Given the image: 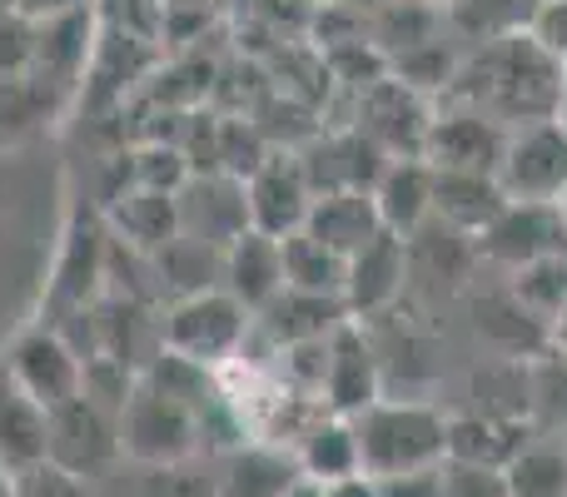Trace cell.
Masks as SVG:
<instances>
[{
    "label": "cell",
    "instance_id": "obj_29",
    "mask_svg": "<svg viewBox=\"0 0 567 497\" xmlns=\"http://www.w3.org/2000/svg\"><path fill=\"white\" fill-rule=\"evenodd\" d=\"M443 10L423 6V0H389V6L373 10V45L383 55H403V50L423 45V40H439Z\"/></svg>",
    "mask_w": 567,
    "mask_h": 497
},
{
    "label": "cell",
    "instance_id": "obj_9",
    "mask_svg": "<svg viewBox=\"0 0 567 497\" xmlns=\"http://www.w3.org/2000/svg\"><path fill=\"white\" fill-rule=\"evenodd\" d=\"M508 130L468 105H433V125L423 139V159L433 169H468V175H498Z\"/></svg>",
    "mask_w": 567,
    "mask_h": 497
},
{
    "label": "cell",
    "instance_id": "obj_24",
    "mask_svg": "<svg viewBox=\"0 0 567 497\" xmlns=\"http://www.w3.org/2000/svg\"><path fill=\"white\" fill-rule=\"evenodd\" d=\"M90 50V10H65V15L35 20V70L55 85H75L80 65H85Z\"/></svg>",
    "mask_w": 567,
    "mask_h": 497
},
{
    "label": "cell",
    "instance_id": "obj_6",
    "mask_svg": "<svg viewBox=\"0 0 567 497\" xmlns=\"http://www.w3.org/2000/svg\"><path fill=\"white\" fill-rule=\"evenodd\" d=\"M498 185L523 205H558L567 189V135L558 120L508 130V145L498 159Z\"/></svg>",
    "mask_w": 567,
    "mask_h": 497
},
{
    "label": "cell",
    "instance_id": "obj_13",
    "mask_svg": "<svg viewBox=\"0 0 567 497\" xmlns=\"http://www.w3.org/2000/svg\"><path fill=\"white\" fill-rule=\"evenodd\" d=\"M473 245H478L483 259L503 263V269H523V263L567 253V229H563L558 205H523V199H508V209H503Z\"/></svg>",
    "mask_w": 567,
    "mask_h": 497
},
{
    "label": "cell",
    "instance_id": "obj_14",
    "mask_svg": "<svg viewBox=\"0 0 567 497\" xmlns=\"http://www.w3.org/2000/svg\"><path fill=\"white\" fill-rule=\"evenodd\" d=\"M175 199H179V235L209 239V245L225 249L229 239H239L249 229L245 179H235V175L185 179V189Z\"/></svg>",
    "mask_w": 567,
    "mask_h": 497
},
{
    "label": "cell",
    "instance_id": "obj_41",
    "mask_svg": "<svg viewBox=\"0 0 567 497\" xmlns=\"http://www.w3.org/2000/svg\"><path fill=\"white\" fill-rule=\"evenodd\" d=\"M548 339H553V349H558V353H567V303H563L558 319L548 323Z\"/></svg>",
    "mask_w": 567,
    "mask_h": 497
},
{
    "label": "cell",
    "instance_id": "obj_7",
    "mask_svg": "<svg viewBox=\"0 0 567 497\" xmlns=\"http://www.w3.org/2000/svg\"><path fill=\"white\" fill-rule=\"evenodd\" d=\"M433 125V100L419 95L413 85L383 75L363 90L359 105V135L373 139L389 159H423V139Z\"/></svg>",
    "mask_w": 567,
    "mask_h": 497
},
{
    "label": "cell",
    "instance_id": "obj_3",
    "mask_svg": "<svg viewBox=\"0 0 567 497\" xmlns=\"http://www.w3.org/2000/svg\"><path fill=\"white\" fill-rule=\"evenodd\" d=\"M255 329V313L235 299L229 289H199L185 299H169L165 319H159V343L185 359L205 363V369H225L229 359H239Z\"/></svg>",
    "mask_w": 567,
    "mask_h": 497
},
{
    "label": "cell",
    "instance_id": "obj_49",
    "mask_svg": "<svg viewBox=\"0 0 567 497\" xmlns=\"http://www.w3.org/2000/svg\"><path fill=\"white\" fill-rule=\"evenodd\" d=\"M563 448H567V428H563Z\"/></svg>",
    "mask_w": 567,
    "mask_h": 497
},
{
    "label": "cell",
    "instance_id": "obj_10",
    "mask_svg": "<svg viewBox=\"0 0 567 497\" xmlns=\"http://www.w3.org/2000/svg\"><path fill=\"white\" fill-rule=\"evenodd\" d=\"M413 279V259H409V239L379 229L363 249L349 253V273H343V309L349 319H373V313L393 309L403 293V283Z\"/></svg>",
    "mask_w": 567,
    "mask_h": 497
},
{
    "label": "cell",
    "instance_id": "obj_48",
    "mask_svg": "<svg viewBox=\"0 0 567 497\" xmlns=\"http://www.w3.org/2000/svg\"><path fill=\"white\" fill-rule=\"evenodd\" d=\"M0 10H16V0H0Z\"/></svg>",
    "mask_w": 567,
    "mask_h": 497
},
{
    "label": "cell",
    "instance_id": "obj_21",
    "mask_svg": "<svg viewBox=\"0 0 567 497\" xmlns=\"http://www.w3.org/2000/svg\"><path fill=\"white\" fill-rule=\"evenodd\" d=\"M45 438H50V413L0 369V468L16 473L45 463Z\"/></svg>",
    "mask_w": 567,
    "mask_h": 497
},
{
    "label": "cell",
    "instance_id": "obj_22",
    "mask_svg": "<svg viewBox=\"0 0 567 497\" xmlns=\"http://www.w3.org/2000/svg\"><path fill=\"white\" fill-rule=\"evenodd\" d=\"M293 458H299V473L309 483H339V478H349V473H363L353 423L339 418V413H319V418L293 438Z\"/></svg>",
    "mask_w": 567,
    "mask_h": 497
},
{
    "label": "cell",
    "instance_id": "obj_32",
    "mask_svg": "<svg viewBox=\"0 0 567 497\" xmlns=\"http://www.w3.org/2000/svg\"><path fill=\"white\" fill-rule=\"evenodd\" d=\"M453 70H458V55H453L443 40H423V45H413V50H403V55L389 60V75L403 80V85H413L419 95H429V100L449 90Z\"/></svg>",
    "mask_w": 567,
    "mask_h": 497
},
{
    "label": "cell",
    "instance_id": "obj_42",
    "mask_svg": "<svg viewBox=\"0 0 567 497\" xmlns=\"http://www.w3.org/2000/svg\"><path fill=\"white\" fill-rule=\"evenodd\" d=\"M284 497H323V488H319V483H309V478H299Z\"/></svg>",
    "mask_w": 567,
    "mask_h": 497
},
{
    "label": "cell",
    "instance_id": "obj_23",
    "mask_svg": "<svg viewBox=\"0 0 567 497\" xmlns=\"http://www.w3.org/2000/svg\"><path fill=\"white\" fill-rule=\"evenodd\" d=\"M70 90L45 80L40 70H25V75H6L0 80V139H30L60 115Z\"/></svg>",
    "mask_w": 567,
    "mask_h": 497
},
{
    "label": "cell",
    "instance_id": "obj_46",
    "mask_svg": "<svg viewBox=\"0 0 567 497\" xmlns=\"http://www.w3.org/2000/svg\"><path fill=\"white\" fill-rule=\"evenodd\" d=\"M558 215H563V229H567V189H563V199H558Z\"/></svg>",
    "mask_w": 567,
    "mask_h": 497
},
{
    "label": "cell",
    "instance_id": "obj_33",
    "mask_svg": "<svg viewBox=\"0 0 567 497\" xmlns=\"http://www.w3.org/2000/svg\"><path fill=\"white\" fill-rule=\"evenodd\" d=\"M35 70V20L25 10H0V80Z\"/></svg>",
    "mask_w": 567,
    "mask_h": 497
},
{
    "label": "cell",
    "instance_id": "obj_36",
    "mask_svg": "<svg viewBox=\"0 0 567 497\" xmlns=\"http://www.w3.org/2000/svg\"><path fill=\"white\" fill-rule=\"evenodd\" d=\"M140 497H219V493L215 478H199L195 458H189V463H169V468H145Z\"/></svg>",
    "mask_w": 567,
    "mask_h": 497
},
{
    "label": "cell",
    "instance_id": "obj_12",
    "mask_svg": "<svg viewBox=\"0 0 567 497\" xmlns=\"http://www.w3.org/2000/svg\"><path fill=\"white\" fill-rule=\"evenodd\" d=\"M373 398H383V373H379V359H373V343L359 319H343L329 333V363H323L319 403L329 413H339V418H353Z\"/></svg>",
    "mask_w": 567,
    "mask_h": 497
},
{
    "label": "cell",
    "instance_id": "obj_19",
    "mask_svg": "<svg viewBox=\"0 0 567 497\" xmlns=\"http://www.w3.org/2000/svg\"><path fill=\"white\" fill-rule=\"evenodd\" d=\"M343 319H349L343 299H333V293H303V289H289V283H284L275 299L255 313V323L269 333V343H275V349L329 339Z\"/></svg>",
    "mask_w": 567,
    "mask_h": 497
},
{
    "label": "cell",
    "instance_id": "obj_27",
    "mask_svg": "<svg viewBox=\"0 0 567 497\" xmlns=\"http://www.w3.org/2000/svg\"><path fill=\"white\" fill-rule=\"evenodd\" d=\"M513 497H567V448L563 443H523L503 463Z\"/></svg>",
    "mask_w": 567,
    "mask_h": 497
},
{
    "label": "cell",
    "instance_id": "obj_31",
    "mask_svg": "<svg viewBox=\"0 0 567 497\" xmlns=\"http://www.w3.org/2000/svg\"><path fill=\"white\" fill-rule=\"evenodd\" d=\"M513 299H518L523 309L543 323V329H548V323L563 313V303H567V253H553V259H538V263L513 269Z\"/></svg>",
    "mask_w": 567,
    "mask_h": 497
},
{
    "label": "cell",
    "instance_id": "obj_30",
    "mask_svg": "<svg viewBox=\"0 0 567 497\" xmlns=\"http://www.w3.org/2000/svg\"><path fill=\"white\" fill-rule=\"evenodd\" d=\"M533 10H538V0H453V6L443 10V20H449L458 35H468L483 45V40L528 30Z\"/></svg>",
    "mask_w": 567,
    "mask_h": 497
},
{
    "label": "cell",
    "instance_id": "obj_39",
    "mask_svg": "<svg viewBox=\"0 0 567 497\" xmlns=\"http://www.w3.org/2000/svg\"><path fill=\"white\" fill-rule=\"evenodd\" d=\"M323 497H379V478H369V473H349V478L339 483H319Z\"/></svg>",
    "mask_w": 567,
    "mask_h": 497
},
{
    "label": "cell",
    "instance_id": "obj_1",
    "mask_svg": "<svg viewBox=\"0 0 567 497\" xmlns=\"http://www.w3.org/2000/svg\"><path fill=\"white\" fill-rule=\"evenodd\" d=\"M563 65L553 50H543L528 30L513 35L483 40L478 50L458 55L443 105H468L478 115L498 120L503 130L518 125H538V120L558 115V95H563Z\"/></svg>",
    "mask_w": 567,
    "mask_h": 497
},
{
    "label": "cell",
    "instance_id": "obj_5",
    "mask_svg": "<svg viewBox=\"0 0 567 497\" xmlns=\"http://www.w3.org/2000/svg\"><path fill=\"white\" fill-rule=\"evenodd\" d=\"M45 458L85 483L105 478V473L125 458V453H120V413L105 408L100 398H90V393H75L70 403L50 408Z\"/></svg>",
    "mask_w": 567,
    "mask_h": 497
},
{
    "label": "cell",
    "instance_id": "obj_47",
    "mask_svg": "<svg viewBox=\"0 0 567 497\" xmlns=\"http://www.w3.org/2000/svg\"><path fill=\"white\" fill-rule=\"evenodd\" d=\"M423 6H433V10H449V6H453V0H423Z\"/></svg>",
    "mask_w": 567,
    "mask_h": 497
},
{
    "label": "cell",
    "instance_id": "obj_26",
    "mask_svg": "<svg viewBox=\"0 0 567 497\" xmlns=\"http://www.w3.org/2000/svg\"><path fill=\"white\" fill-rule=\"evenodd\" d=\"M343 273H349V259L333 253L329 245H319L313 235H289L284 239V283L303 293H333L343 299Z\"/></svg>",
    "mask_w": 567,
    "mask_h": 497
},
{
    "label": "cell",
    "instance_id": "obj_40",
    "mask_svg": "<svg viewBox=\"0 0 567 497\" xmlns=\"http://www.w3.org/2000/svg\"><path fill=\"white\" fill-rule=\"evenodd\" d=\"M85 0H16V10H25L30 20H50V15H65V10H80Z\"/></svg>",
    "mask_w": 567,
    "mask_h": 497
},
{
    "label": "cell",
    "instance_id": "obj_20",
    "mask_svg": "<svg viewBox=\"0 0 567 497\" xmlns=\"http://www.w3.org/2000/svg\"><path fill=\"white\" fill-rule=\"evenodd\" d=\"M373 205L383 229L413 239L433 219V165L429 159H389L373 179Z\"/></svg>",
    "mask_w": 567,
    "mask_h": 497
},
{
    "label": "cell",
    "instance_id": "obj_28",
    "mask_svg": "<svg viewBox=\"0 0 567 497\" xmlns=\"http://www.w3.org/2000/svg\"><path fill=\"white\" fill-rule=\"evenodd\" d=\"M523 448L518 423L498 418V413H483V418H449V458L463 463H508Z\"/></svg>",
    "mask_w": 567,
    "mask_h": 497
},
{
    "label": "cell",
    "instance_id": "obj_43",
    "mask_svg": "<svg viewBox=\"0 0 567 497\" xmlns=\"http://www.w3.org/2000/svg\"><path fill=\"white\" fill-rule=\"evenodd\" d=\"M563 125V135H567V65H563V95H558V115H553Z\"/></svg>",
    "mask_w": 567,
    "mask_h": 497
},
{
    "label": "cell",
    "instance_id": "obj_17",
    "mask_svg": "<svg viewBox=\"0 0 567 497\" xmlns=\"http://www.w3.org/2000/svg\"><path fill=\"white\" fill-rule=\"evenodd\" d=\"M219 289H229L249 313H259L284 289V239L259 235V229H245L239 239H229Z\"/></svg>",
    "mask_w": 567,
    "mask_h": 497
},
{
    "label": "cell",
    "instance_id": "obj_8",
    "mask_svg": "<svg viewBox=\"0 0 567 497\" xmlns=\"http://www.w3.org/2000/svg\"><path fill=\"white\" fill-rule=\"evenodd\" d=\"M6 373L45 413L60 408V403H70L75 393H85V359H80V353L60 339L55 323H35V329L20 333L16 349H10Z\"/></svg>",
    "mask_w": 567,
    "mask_h": 497
},
{
    "label": "cell",
    "instance_id": "obj_25",
    "mask_svg": "<svg viewBox=\"0 0 567 497\" xmlns=\"http://www.w3.org/2000/svg\"><path fill=\"white\" fill-rule=\"evenodd\" d=\"M115 219H120V229H125V239L135 249L159 253L169 239L179 235V199L169 195V189H145L140 185L135 195L115 209Z\"/></svg>",
    "mask_w": 567,
    "mask_h": 497
},
{
    "label": "cell",
    "instance_id": "obj_4",
    "mask_svg": "<svg viewBox=\"0 0 567 497\" xmlns=\"http://www.w3.org/2000/svg\"><path fill=\"white\" fill-rule=\"evenodd\" d=\"M120 453L140 468L189 463L199 453V413L135 379L130 398L120 403Z\"/></svg>",
    "mask_w": 567,
    "mask_h": 497
},
{
    "label": "cell",
    "instance_id": "obj_34",
    "mask_svg": "<svg viewBox=\"0 0 567 497\" xmlns=\"http://www.w3.org/2000/svg\"><path fill=\"white\" fill-rule=\"evenodd\" d=\"M443 493L449 497H513L498 463H463V458L443 463Z\"/></svg>",
    "mask_w": 567,
    "mask_h": 497
},
{
    "label": "cell",
    "instance_id": "obj_2",
    "mask_svg": "<svg viewBox=\"0 0 567 497\" xmlns=\"http://www.w3.org/2000/svg\"><path fill=\"white\" fill-rule=\"evenodd\" d=\"M349 423L369 478H403V473H429L449 463V418L433 403L373 398Z\"/></svg>",
    "mask_w": 567,
    "mask_h": 497
},
{
    "label": "cell",
    "instance_id": "obj_16",
    "mask_svg": "<svg viewBox=\"0 0 567 497\" xmlns=\"http://www.w3.org/2000/svg\"><path fill=\"white\" fill-rule=\"evenodd\" d=\"M508 209L498 175H468V169H433V219L458 235L478 239L493 219Z\"/></svg>",
    "mask_w": 567,
    "mask_h": 497
},
{
    "label": "cell",
    "instance_id": "obj_37",
    "mask_svg": "<svg viewBox=\"0 0 567 497\" xmlns=\"http://www.w3.org/2000/svg\"><path fill=\"white\" fill-rule=\"evenodd\" d=\"M528 35L543 50H553L558 60H567V0H538V10L528 20Z\"/></svg>",
    "mask_w": 567,
    "mask_h": 497
},
{
    "label": "cell",
    "instance_id": "obj_44",
    "mask_svg": "<svg viewBox=\"0 0 567 497\" xmlns=\"http://www.w3.org/2000/svg\"><path fill=\"white\" fill-rule=\"evenodd\" d=\"M343 6H349V10H369V15H373V10L389 6V0H343Z\"/></svg>",
    "mask_w": 567,
    "mask_h": 497
},
{
    "label": "cell",
    "instance_id": "obj_11",
    "mask_svg": "<svg viewBox=\"0 0 567 497\" xmlns=\"http://www.w3.org/2000/svg\"><path fill=\"white\" fill-rule=\"evenodd\" d=\"M309 205H313V185L303 175L299 159L289 155H269L249 169L245 179V209H249V229L259 235H275V239H289L303 229L309 219Z\"/></svg>",
    "mask_w": 567,
    "mask_h": 497
},
{
    "label": "cell",
    "instance_id": "obj_35",
    "mask_svg": "<svg viewBox=\"0 0 567 497\" xmlns=\"http://www.w3.org/2000/svg\"><path fill=\"white\" fill-rule=\"evenodd\" d=\"M10 497H90V483L75 478V473L55 468V463H35V468L16 473L10 478Z\"/></svg>",
    "mask_w": 567,
    "mask_h": 497
},
{
    "label": "cell",
    "instance_id": "obj_18",
    "mask_svg": "<svg viewBox=\"0 0 567 497\" xmlns=\"http://www.w3.org/2000/svg\"><path fill=\"white\" fill-rule=\"evenodd\" d=\"M379 229L383 219L379 205H373V189H323V195H313L309 219H303V235H313L319 245L343 253V259L369 245Z\"/></svg>",
    "mask_w": 567,
    "mask_h": 497
},
{
    "label": "cell",
    "instance_id": "obj_15",
    "mask_svg": "<svg viewBox=\"0 0 567 497\" xmlns=\"http://www.w3.org/2000/svg\"><path fill=\"white\" fill-rule=\"evenodd\" d=\"M299 458H293V448H284V443H239V448L225 453V463H219V478H215V493L219 497H284L299 483Z\"/></svg>",
    "mask_w": 567,
    "mask_h": 497
},
{
    "label": "cell",
    "instance_id": "obj_45",
    "mask_svg": "<svg viewBox=\"0 0 567 497\" xmlns=\"http://www.w3.org/2000/svg\"><path fill=\"white\" fill-rule=\"evenodd\" d=\"M0 497H10V473L0 468Z\"/></svg>",
    "mask_w": 567,
    "mask_h": 497
},
{
    "label": "cell",
    "instance_id": "obj_38",
    "mask_svg": "<svg viewBox=\"0 0 567 497\" xmlns=\"http://www.w3.org/2000/svg\"><path fill=\"white\" fill-rule=\"evenodd\" d=\"M379 497H449L443 493V468L403 473V478H379Z\"/></svg>",
    "mask_w": 567,
    "mask_h": 497
}]
</instances>
